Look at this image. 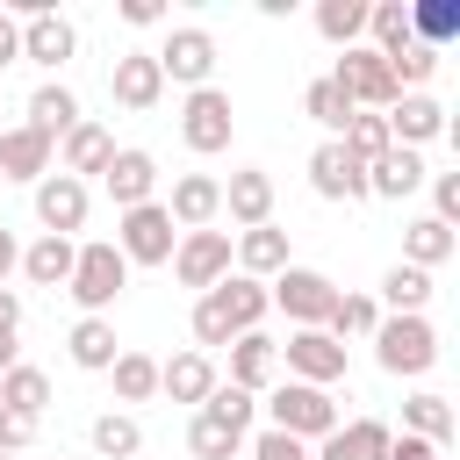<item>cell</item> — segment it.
<instances>
[{"mask_svg":"<svg viewBox=\"0 0 460 460\" xmlns=\"http://www.w3.org/2000/svg\"><path fill=\"white\" fill-rule=\"evenodd\" d=\"M252 460H309V446L288 438V431H259V438H252Z\"/></svg>","mask_w":460,"mask_h":460,"instance_id":"bcb514c9","label":"cell"},{"mask_svg":"<svg viewBox=\"0 0 460 460\" xmlns=\"http://www.w3.org/2000/svg\"><path fill=\"white\" fill-rule=\"evenodd\" d=\"M122 288H129V259L115 252V237H86L79 259H72V280H65V295L79 302V316H108Z\"/></svg>","mask_w":460,"mask_h":460,"instance_id":"7a4b0ae2","label":"cell"},{"mask_svg":"<svg viewBox=\"0 0 460 460\" xmlns=\"http://www.w3.org/2000/svg\"><path fill=\"white\" fill-rule=\"evenodd\" d=\"M237 331H230V316H223V302L216 295H194V352H216V345H230Z\"/></svg>","mask_w":460,"mask_h":460,"instance_id":"ee69618b","label":"cell"},{"mask_svg":"<svg viewBox=\"0 0 460 460\" xmlns=\"http://www.w3.org/2000/svg\"><path fill=\"white\" fill-rule=\"evenodd\" d=\"M201 417H216L223 431H237V438H244V431H252V417H259V395H244V388L216 381V388H208V402H201Z\"/></svg>","mask_w":460,"mask_h":460,"instance_id":"60d3db41","label":"cell"},{"mask_svg":"<svg viewBox=\"0 0 460 460\" xmlns=\"http://www.w3.org/2000/svg\"><path fill=\"white\" fill-rule=\"evenodd\" d=\"M72 58H79V29H72L58 7H43V14H29V22H22V65L65 72Z\"/></svg>","mask_w":460,"mask_h":460,"instance_id":"8fae6325","label":"cell"},{"mask_svg":"<svg viewBox=\"0 0 460 460\" xmlns=\"http://www.w3.org/2000/svg\"><path fill=\"white\" fill-rule=\"evenodd\" d=\"M402 431H417V438L446 446V438H453V402H446V395H431V388H424V395H410V402H402Z\"/></svg>","mask_w":460,"mask_h":460,"instance_id":"f35d334b","label":"cell"},{"mask_svg":"<svg viewBox=\"0 0 460 460\" xmlns=\"http://www.w3.org/2000/svg\"><path fill=\"white\" fill-rule=\"evenodd\" d=\"M431 172H424V158L417 151H402V144H388L374 165H367V194H381V201H402V194H417Z\"/></svg>","mask_w":460,"mask_h":460,"instance_id":"484cf974","label":"cell"},{"mask_svg":"<svg viewBox=\"0 0 460 460\" xmlns=\"http://www.w3.org/2000/svg\"><path fill=\"white\" fill-rule=\"evenodd\" d=\"M36 438V417H14V410H0V453H22Z\"/></svg>","mask_w":460,"mask_h":460,"instance_id":"7dc6e473","label":"cell"},{"mask_svg":"<svg viewBox=\"0 0 460 460\" xmlns=\"http://www.w3.org/2000/svg\"><path fill=\"white\" fill-rule=\"evenodd\" d=\"M237 446H244L237 431H223L216 417H201V410H194V424H187V453H194V460H230Z\"/></svg>","mask_w":460,"mask_h":460,"instance_id":"7bdbcfd3","label":"cell"},{"mask_svg":"<svg viewBox=\"0 0 460 460\" xmlns=\"http://www.w3.org/2000/svg\"><path fill=\"white\" fill-rule=\"evenodd\" d=\"M158 208L172 216V230H208V223L223 216V180H208V172H180L172 194H165Z\"/></svg>","mask_w":460,"mask_h":460,"instance_id":"2e32d148","label":"cell"},{"mask_svg":"<svg viewBox=\"0 0 460 460\" xmlns=\"http://www.w3.org/2000/svg\"><path fill=\"white\" fill-rule=\"evenodd\" d=\"M0 460H14V453H0Z\"/></svg>","mask_w":460,"mask_h":460,"instance_id":"11a10c76","label":"cell"},{"mask_svg":"<svg viewBox=\"0 0 460 460\" xmlns=\"http://www.w3.org/2000/svg\"><path fill=\"white\" fill-rule=\"evenodd\" d=\"M172 273H180V288L208 295V288L230 273V230H180V244H172Z\"/></svg>","mask_w":460,"mask_h":460,"instance_id":"9c48e42d","label":"cell"},{"mask_svg":"<svg viewBox=\"0 0 460 460\" xmlns=\"http://www.w3.org/2000/svg\"><path fill=\"white\" fill-rule=\"evenodd\" d=\"M374 359H381V374H431L438 367V331H431V316H381L374 323Z\"/></svg>","mask_w":460,"mask_h":460,"instance_id":"3957f363","label":"cell"},{"mask_svg":"<svg viewBox=\"0 0 460 460\" xmlns=\"http://www.w3.org/2000/svg\"><path fill=\"white\" fill-rule=\"evenodd\" d=\"M453 244H460V237H453V230H446L438 216H417V223L402 230V266L431 273V266H446V259H453Z\"/></svg>","mask_w":460,"mask_h":460,"instance_id":"f546056e","label":"cell"},{"mask_svg":"<svg viewBox=\"0 0 460 460\" xmlns=\"http://www.w3.org/2000/svg\"><path fill=\"white\" fill-rule=\"evenodd\" d=\"M108 93H115V108H129V115L158 108V93H165V72H158V58H151V50H122V58L108 65Z\"/></svg>","mask_w":460,"mask_h":460,"instance_id":"5bb4252c","label":"cell"},{"mask_svg":"<svg viewBox=\"0 0 460 460\" xmlns=\"http://www.w3.org/2000/svg\"><path fill=\"white\" fill-rule=\"evenodd\" d=\"M50 158H58V144L43 137V129H29V122H14V129H0V180H43L50 172Z\"/></svg>","mask_w":460,"mask_h":460,"instance_id":"e0dca14e","label":"cell"},{"mask_svg":"<svg viewBox=\"0 0 460 460\" xmlns=\"http://www.w3.org/2000/svg\"><path fill=\"white\" fill-rule=\"evenodd\" d=\"M345 417H338V395L331 388H309V381H273L266 388V431H288V438H331Z\"/></svg>","mask_w":460,"mask_h":460,"instance_id":"6da1fadb","label":"cell"},{"mask_svg":"<svg viewBox=\"0 0 460 460\" xmlns=\"http://www.w3.org/2000/svg\"><path fill=\"white\" fill-rule=\"evenodd\" d=\"M316 36L338 43V50H352L367 36V0H316Z\"/></svg>","mask_w":460,"mask_h":460,"instance_id":"d590c367","label":"cell"},{"mask_svg":"<svg viewBox=\"0 0 460 460\" xmlns=\"http://www.w3.org/2000/svg\"><path fill=\"white\" fill-rule=\"evenodd\" d=\"M309 460H388V424H381V417H352V424H338L331 438H316Z\"/></svg>","mask_w":460,"mask_h":460,"instance_id":"cb8c5ba5","label":"cell"},{"mask_svg":"<svg viewBox=\"0 0 460 460\" xmlns=\"http://www.w3.org/2000/svg\"><path fill=\"white\" fill-rule=\"evenodd\" d=\"M86 438H93L101 460H137V453H144V424H137L129 410H101V417L86 424Z\"/></svg>","mask_w":460,"mask_h":460,"instance_id":"4dcf8cb0","label":"cell"},{"mask_svg":"<svg viewBox=\"0 0 460 460\" xmlns=\"http://www.w3.org/2000/svg\"><path fill=\"white\" fill-rule=\"evenodd\" d=\"M7 65H22V22L0 7V72H7Z\"/></svg>","mask_w":460,"mask_h":460,"instance_id":"681fc988","label":"cell"},{"mask_svg":"<svg viewBox=\"0 0 460 460\" xmlns=\"http://www.w3.org/2000/svg\"><path fill=\"white\" fill-rule=\"evenodd\" d=\"M352 108H374V115H388L395 108V79H388V58L381 50H367V43H352V50H338V65L323 72Z\"/></svg>","mask_w":460,"mask_h":460,"instance_id":"277c9868","label":"cell"},{"mask_svg":"<svg viewBox=\"0 0 460 460\" xmlns=\"http://www.w3.org/2000/svg\"><path fill=\"white\" fill-rule=\"evenodd\" d=\"M29 129H43L50 144H58L65 129H79V93H72L65 79H43V86L29 93Z\"/></svg>","mask_w":460,"mask_h":460,"instance_id":"4316f807","label":"cell"},{"mask_svg":"<svg viewBox=\"0 0 460 460\" xmlns=\"http://www.w3.org/2000/svg\"><path fill=\"white\" fill-rule=\"evenodd\" d=\"M374 323H381V302H374V295H345V288H338V302H331L323 331L345 345V338H374Z\"/></svg>","mask_w":460,"mask_h":460,"instance_id":"8d00e7d4","label":"cell"},{"mask_svg":"<svg viewBox=\"0 0 460 460\" xmlns=\"http://www.w3.org/2000/svg\"><path fill=\"white\" fill-rule=\"evenodd\" d=\"M453 36H460V0H410V43L446 58Z\"/></svg>","mask_w":460,"mask_h":460,"instance_id":"f1b7e54d","label":"cell"},{"mask_svg":"<svg viewBox=\"0 0 460 460\" xmlns=\"http://www.w3.org/2000/svg\"><path fill=\"white\" fill-rule=\"evenodd\" d=\"M172 244H180V230H172V216H165L158 201L115 216V252H122L129 266H172Z\"/></svg>","mask_w":460,"mask_h":460,"instance_id":"52a82bcc","label":"cell"},{"mask_svg":"<svg viewBox=\"0 0 460 460\" xmlns=\"http://www.w3.org/2000/svg\"><path fill=\"white\" fill-rule=\"evenodd\" d=\"M359 165H374L381 151H388V115H374V108H352V122H345V137H338Z\"/></svg>","mask_w":460,"mask_h":460,"instance_id":"b9f144b4","label":"cell"},{"mask_svg":"<svg viewBox=\"0 0 460 460\" xmlns=\"http://www.w3.org/2000/svg\"><path fill=\"white\" fill-rule=\"evenodd\" d=\"M223 208H230V223H244V230L273 223V172L237 165V172H230V187H223Z\"/></svg>","mask_w":460,"mask_h":460,"instance_id":"d6986e66","label":"cell"},{"mask_svg":"<svg viewBox=\"0 0 460 460\" xmlns=\"http://www.w3.org/2000/svg\"><path fill=\"white\" fill-rule=\"evenodd\" d=\"M7 367H14V338H0V374H7Z\"/></svg>","mask_w":460,"mask_h":460,"instance_id":"db71d44e","label":"cell"},{"mask_svg":"<svg viewBox=\"0 0 460 460\" xmlns=\"http://www.w3.org/2000/svg\"><path fill=\"white\" fill-rule=\"evenodd\" d=\"M273 352H280L288 381H309V388L345 381V345H338L331 331H288V345H273Z\"/></svg>","mask_w":460,"mask_h":460,"instance_id":"ba28073f","label":"cell"},{"mask_svg":"<svg viewBox=\"0 0 460 460\" xmlns=\"http://www.w3.org/2000/svg\"><path fill=\"white\" fill-rule=\"evenodd\" d=\"M367 50H381V58H395V50H410V0H367Z\"/></svg>","mask_w":460,"mask_h":460,"instance_id":"836d02e7","label":"cell"},{"mask_svg":"<svg viewBox=\"0 0 460 460\" xmlns=\"http://www.w3.org/2000/svg\"><path fill=\"white\" fill-rule=\"evenodd\" d=\"M36 223H43V237H72V230L86 223V180L43 172V180H36Z\"/></svg>","mask_w":460,"mask_h":460,"instance_id":"9a60e30c","label":"cell"},{"mask_svg":"<svg viewBox=\"0 0 460 460\" xmlns=\"http://www.w3.org/2000/svg\"><path fill=\"white\" fill-rule=\"evenodd\" d=\"M108 374H115V402H151V395H158V359H151V352H129V345H122Z\"/></svg>","mask_w":460,"mask_h":460,"instance_id":"74e56055","label":"cell"},{"mask_svg":"<svg viewBox=\"0 0 460 460\" xmlns=\"http://www.w3.org/2000/svg\"><path fill=\"white\" fill-rule=\"evenodd\" d=\"M309 187H316L323 201H367V165H359L338 137H323V144L309 151Z\"/></svg>","mask_w":460,"mask_h":460,"instance_id":"7c38bea8","label":"cell"},{"mask_svg":"<svg viewBox=\"0 0 460 460\" xmlns=\"http://www.w3.org/2000/svg\"><path fill=\"white\" fill-rule=\"evenodd\" d=\"M14 331H22V295L0 288V338H14Z\"/></svg>","mask_w":460,"mask_h":460,"instance_id":"816d5d0a","label":"cell"},{"mask_svg":"<svg viewBox=\"0 0 460 460\" xmlns=\"http://www.w3.org/2000/svg\"><path fill=\"white\" fill-rule=\"evenodd\" d=\"M431 137H446V108H438L431 93H395V108H388V144L417 151V144H431Z\"/></svg>","mask_w":460,"mask_h":460,"instance_id":"ac0fdd59","label":"cell"},{"mask_svg":"<svg viewBox=\"0 0 460 460\" xmlns=\"http://www.w3.org/2000/svg\"><path fill=\"white\" fill-rule=\"evenodd\" d=\"M388 460H438V446L417 431H388Z\"/></svg>","mask_w":460,"mask_h":460,"instance_id":"c3c4849f","label":"cell"},{"mask_svg":"<svg viewBox=\"0 0 460 460\" xmlns=\"http://www.w3.org/2000/svg\"><path fill=\"white\" fill-rule=\"evenodd\" d=\"M108 158H115V137H108L101 122H86V115H79V129H65V137H58V172H72V180L101 172Z\"/></svg>","mask_w":460,"mask_h":460,"instance_id":"d4e9b609","label":"cell"},{"mask_svg":"<svg viewBox=\"0 0 460 460\" xmlns=\"http://www.w3.org/2000/svg\"><path fill=\"white\" fill-rule=\"evenodd\" d=\"M101 187H108L115 216H122V208H144V201L158 194V158H151V151H137V144H122V151L101 165Z\"/></svg>","mask_w":460,"mask_h":460,"instance_id":"4fadbf2b","label":"cell"},{"mask_svg":"<svg viewBox=\"0 0 460 460\" xmlns=\"http://www.w3.org/2000/svg\"><path fill=\"white\" fill-rule=\"evenodd\" d=\"M72 259H79L72 237H36V244L22 252V273H29L36 288H65V280H72Z\"/></svg>","mask_w":460,"mask_h":460,"instance_id":"d6a6232c","label":"cell"},{"mask_svg":"<svg viewBox=\"0 0 460 460\" xmlns=\"http://www.w3.org/2000/svg\"><path fill=\"white\" fill-rule=\"evenodd\" d=\"M266 295H273V309L295 316V331H323V316H331V302H338V280L316 273V266H280V273L266 280Z\"/></svg>","mask_w":460,"mask_h":460,"instance_id":"5b68a950","label":"cell"},{"mask_svg":"<svg viewBox=\"0 0 460 460\" xmlns=\"http://www.w3.org/2000/svg\"><path fill=\"white\" fill-rule=\"evenodd\" d=\"M65 352H72V367L108 374L122 345H115V323H108V316H79V323H72V338H65Z\"/></svg>","mask_w":460,"mask_h":460,"instance_id":"83f0119b","label":"cell"},{"mask_svg":"<svg viewBox=\"0 0 460 460\" xmlns=\"http://www.w3.org/2000/svg\"><path fill=\"white\" fill-rule=\"evenodd\" d=\"M208 295L223 302V316H230V331H237V338H244V331H259V323H266V309H273L266 280H252V273H223Z\"/></svg>","mask_w":460,"mask_h":460,"instance_id":"44dd1931","label":"cell"},{"mask_svg":"<svg viewBox=\"0 0 460 460\" xmlns=\"http://www.w3.org/2000/svg\"><path fill=\"white\" fill-rule=\"evenodd\" d=\"M122 22H129V29H158L165 7H158V0H122Z\"/></svg>","mask_w":460,"mask_h":460,"instance_id":"f907efd6","label":"cell"},{"mask_svg":"<svg viewBox=\"0 0 460 460\" xmlns=\"http://www.w3.org/2000/svg\"><path fill=\"white\" fill-rule=\"evenodd\" d=\"M151 58H158V72H165L172 86H187V93H194V86H208V72H216V36L187 22V29H172Z\"/></svg>","mask_w":460,"mask_h":460,"instance_id":"30bf717a","label":"cell"},{"mask_svg":"<svg viewBox=\"0 0 460 460\" xmlns=\"http://www.w3.org/2000/svg\"><path fill=\"white\" fill-rule=\"evenodd\" d=\"M230 266H237V273H252V280H273L280 266H295V259H288V230H273V223H259V230H237V244H230Z\"/></svg>","mask_w":460,"mask_h":460,"instance_id":"ffe728a7","label":"cell"},{"mask_svg":"<svg viewBox=\"0 0 460 460\" xmlns=\"http://www.w3.org/2000/svg\"><path fill=\"white\" fill-rule=\"evenodd\" d=\"M230 129H237V108H230L223 86H194V93L180 101V144H187V151L216 158V151H230Z\"/></svg>","mask_w":460,"mask_h":460,"instance_id":"8992f818","label":"cell"},{"mask_svg":"<svg viewBox=\"0 0 460 460\" xmlns=\"http://www.w3.org/2000/svg\"><path fill=\"white\" fill-rule=\"evenodd\" d=\"M223 374H216V359L208 352H172V359H158V388L172 395V402H208V388H216Z\"/></svg>","mask_w":460,"mask_h":460,"instance_id":"603a6c76","label":"cell"},{"mask_svg":"<svg viewBox=\"0 0 460 460\" xmlns=\"http://www.w3.org/2000/svg\"><path fill=\"white\" fill-rule=\"evenodd\" d=\"M14 266H22V244H14V237H7V223H0V288H7V273H14Z\"/></svg>","mask_w":460,"mask_h":460,"instance_id":"f5cc1de1","label":"cell"},{"mask_svg":"<svg viewBox=\"0 0 460 460\" xmlns=\"http://www.w3.org/2000/svg\"><path fill=\"white\" fill-rule=\"evenodd\" d=\"M381 302H388V316H424V302H431V273H417V266H388L381 273Z\"/></svg>","mask_w":460,"mask_h":460,"instance_id":"e575fe53","label":"cell"},{"mask_svg":"<svg viewBox=\"0 0 460 460\" xmlns=\"http://www.w3.org/2000/svg\"><path fill=\"white\" fill-rule=\"evenodd\" d=\"M302 115L316 122V129H331V137H345V122H352V101L331 86V79H309L302 86Z\"/></svg>","mask_w":460,"mask_h":460,"instance_id":"ab89813d","label":"cell"},{"mask_svg":"<svg viewBox=\"0 0 460 460\" xmlns=\"http://www.w3.org/2000/svg\"><path fill=\"white\" fill-rule=\"evenodd\" d=\"M431 216L453 230L460 223V172H431Z\"/></svg>","mask_w":460,"mask_h":460,"instance_id":"f6af8a7d","label":"cell"},{"mask_svg":"<svg viewBox=\"0 0 460 460\" xmlns=\"http://www.w3.org/2000/svg\"><path fill=\"white\" fill-rule=\"evenodd\" d=\"M273 374H280V352H273V338H266V331L230 338V388L259 395V388H273Z\"/></svg>","mask_w":460,"mask_h":460,"instance_id":"7402d4cb","label":"cell"},{"mask_svg":"<svg viewBox=\"0 0 460 460\" xmlns=\"http://www.w3.org/2000/svg\"><path fill=\"white\" fill-rule=\"evenodd\" d=\"M43 402H50V374L29 367V359H14V367L0 374V410H14V417H43Z\"/></svg>","mask_w":460,"mask_h":460,"instance_id":"1f68e13d","label":"cell"}]
</instances>
